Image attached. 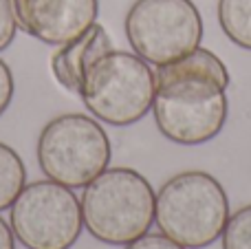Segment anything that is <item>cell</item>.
Returning a JSON list of instances; mask_svg holds the SVG:
<instances>
[{"label":"cell","instance_id":"3957f363","mask_svg":"<svg viewBox=\"0 0 251 249\" xmlns=\"http://www.w3.org/2000/svg\"><path fill=\"white\" fill-rule=\"evenodd\" d=\"M227 219L229 199L221 181L209 172H178L156 192V227L185 249H203L216 243Z\"/></svg>","mask_w":251,"mask_h":249},{"label":"cell","instance_id":"30bf717a","mask_svg":"<svg viewBox=\"0 0 251 249\" xmlns=\"http://www.w3.org/2000/svg\"><path fill=\"white\" fill-rule=\"evenodd\" d=\"M218 25L240 49L251 51V0H218Z\"/></svg>","mask_w":251,"mask_h":249},{"label":"cell","instance_id":"7a4b0ae2","mask_svg":"<svg viewBox=\"0 0 251 249\" xmlns=\"http://www.w3.org/2000/svg\"><path fill=\"white\" fill-rule=\"evenodd\" d=\"M156 192L132 168H106L82 194V219L95 241L128 245L150 232L154 223Z\"/></svg>","mask_w":251,"mask_h":249},{"label":"cell","instance_id":"2e32d148","mask_svg":"<svg viewBox=\"0 0 251 249\" xmlns=\"http://www.w3.org/2000/svg\"><path fill=\"white\" fill-rule=\"evenodd\" d=\"M0 249H16V236L11 232V225L0 216Z\"/></svg>","mask_w":251,"mask_h":249},{"label":"cell","instance_id":"277c9868","mask_svg":"<svg viewBox=\"0 0 251 249\" xmlns=\"http://www.w3.org/2000/svg\"><path fill=\"white\" fill-rule=\"evenodd\" d=\"M77 95L95 119L132 126L152 110L154 71L137 53L110 49L86 69Z\"/></svg>","mask_w":251,"mask_h":249},{"label":"cell","instance_id":"52a82bcc","mask_svg":"<svg viewBox=\"0 0 251 249\" xmlns=\"http://www.w3.org/2000/svg\"><path fill=\"white\" fill-rule=\"evenodd\" d=\"M9 225L25 249H71L84 229L82 205L66 185L33 181L9 207Z\"/></svg>","mask_w":251,"mask_h":249},{"label":"cell","instance_id":"8fae6325","mask_svg":"<svg viewBox=\"0 0 251 249\" xmlns=\"http://www.w3.org/2000/svg\"><path fill=\"white\" fill-rule=\"evenodd\" d=\"M26 185V168L11 146L0 141V212L9 210Z\"/></svg>","mask_w":251,"mask_h":249},{"label":"cell","instance_id":"9a60e30c","mask_svg":"<svg viewBox=\"0 0 251 249\" xmlns=\"http://www.w3.org/2000/svg\"><path fill=\"white\" fill-rule=\"evenodd\" d=\"M13 91H16L13 73H11L7 62L0 57V117L7 113L9 104H11V100H13Z\"/></svg>","mask_w":251,"mask_h":249},{"label":"cell","instance_id":"5bb4252c","mask_svg":"<svg viewBox=\"0 0 251 249\" xmlns=\"http://www.w3.org/2000/svg\"><path fill=\"white\" fill-rule=\"evenodd\" d=\"M124 249H185V247L159 232V234H143L141 238L124 245Z\"/></svg>","mask_w":251,"mask_h":249},{"label":"cell","instance_id":"5b68a950","mask_svg":"<svg viewBox=\"0 0 251 249\" xmlns=\"http://www.w3.org/2000/svg\"><path fill=\"white\" fill-rule=\"evenodd\" d=\"M38 166L51 181L77 190L110 166L113 148L104 126L84 113L57 115L38 137Z\"/></svg>","mask_w":251,"mask_h":249},{"label":"cell","instance_id":"9c48e42d","mask_svg":"<svg viewBox=\"0 0 251 249\" xmlns=\"http://www.w3.org/2000/svg\"><path fill=\"white\" fill-rule=\"evenodd\" d=\"M110 49H113V40H110L108 31L95 22L79 38L60 44V49L51 55L53 77L64 91L77 93L86 69Z\"/></svg>","mask_w":251,"mask_h":249},{"label":"cell","instance_id":"4fadbf2b","mask_svg":"<svg viewBox=\"0 0 251 249\" xmlns=\"http://www.w3.org/2000/svg\"><path fill=\"white\" fill-rule=\"evenodd\" d=\"M16 31H18V22L16 16H13L11 0H0V51H4L13 42Z\"/></svg>","mask_w":251,"mask_h":249},{"label":"cell","instance_id":"8992f818","mask_svg":"<svg viewBox=\"0 0 251 249\" xmlns=\"http://www.w3.org/2000/svg\"><path fill=\"white\" fill-rule=\"evenodd\" d=\"M124 29L139 57L163 66L201 47L203 18L192 0H134Z\"/></svg>","mask_w":251,"mask_h":249},{"label":"cell","instance_id":"7c38bea8","mask_svg":"<svg viewBox=\"0 0 251 249\" xmlns=\"http://www.w3.org/2000/svg\"><path fill=\"white\" fill-rule=\"evenodd\" d=\"M221 238L223 249H251V205L240 207L227 219Z\"/></svg>","mask_w":251,"mask_h":249},{"label":"cell","instance_id":"ba28073f","mask_svg":"<svg viewBox=\"0 0 251 249\" xmlns=\"http://www.w3.org/2000/svg\"><path fill=\"white\" fill-rule=\"evenodd\" d=\"M11 7L26 35L60 47L95 25L100 0H11Z\"/></svg>","mask_w":251,"mask_h":249},{"label":"cell","instance_id":"6da1fadb","mask_svg":"<svg viewBox=\"0 0 251 249\" xmlns=\"http://www.w3.org/2000/svg\"><path fill=\"white\" fill-rule=\"evenodd\" d=\"M229 82L225 62L203 47L156 66L152 115L159 132L178 146L218 137L229 115Z\"/></svg>","mask_w":251,"mask_h":249}]
</instances>
